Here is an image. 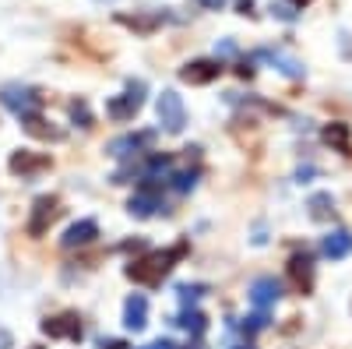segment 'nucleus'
<instances>
[{
    "label": "nucleus",
    "instance_id": "obj_1",
    "mask_svg": "<svg viewBox=\"0 0 352 349\" xmlns=\"http://www.w3.org/2000/svg\"><path fill=\"white\" fill-rule=\"evenodd\" d=\"M184 254H187V244H176L169 251H152V254H144L141 261H131V265L124 268V275L131 282H141V286H159Z\"/></svg>",
    "mask_w": 352,
    "mask_h": 349
},
{
    "label": "nucleus",
    "instance_id": "obj_2",
    "mask_svg": "<svg viewBox=\"0 0 352 349\" xmlns=\"http://www.w3.org/2000/svg\"><path fill=\"white\" fill-rule=\"evenodd\" d=\"M141 106H144V81H127L124 96H113L106 103V116H109V120H116V124H127V120H134V116H138Z\"/></svg>",
    "mask_w": 352,
    "mask_h": 349
},
{
    "label": "nucleus",
    "instance_id": "obj_3",
    "mask_svg": "<svg viewBox=\"0 0 352 349\" xmlns=\"http://www.w3.org/2000/svg\"><path fill=\"white\" fill-rule=\"evenodd\" d=\"M155 113H159V124H162V131H169V134H180V131H184V124H187V109H184V99L176 96L173 89H166V92L159 96V103H155Z\"/></svg>",
    "mask_w": 352,
    "mask_h": 349
},
{
    "label": "nucleus",
    "instance_id": "obj_4",
    "mask_svg": "<svg viewBox=\"0 0 352 349\" xmlns=\"http://www.w3.org/2000/svg\"><path fill=\"white\" fill-rule=\"evenodd\" d=\"M0 103L18 116H28V113H39L43 96L36 89H28V85H4V89H0Z\"/></svg>",
    "mask_w": 352,
    "mask_h": 349
},
{
    "label": "nucleus",
    "instance_id": "obj_5",
    "mask_svg": "<svg viewBox=\"0 0 352 349\" xmlns=\"http://www.w3.org/2000/svg\"><path fill=\"white\" fill-rule=\"evenodd\" d=\"M56 215H60V198L53 194H43L32 201V215H28V237H43V233L56 222Z\"/></svg>",
    "mask_w": 352,
    "mask_h": 349
},
{
    "label": "nucleus",
    "instance_id": "obj_6",
    "mask_svg": "<svg viewBox=\"0 0 352 349\" xmlns=\"http://www.w3.org/2000/svg\"><path fill=\"white\" fill-rule=\"evenodd\" d=\"M159 209H162V191H159L155 180L144 177V184H141V187L131 194V201H127V212L138 215V219H148V215H155Z\"/></svg>",
    "mask_w": 352,
    "mask_h": 349
},
{
    "label": "nucleus",
    "instance_id": "obj_7",
    "mask_svg": "<svg viewBox=\"0 0 352 349\" xmlns=\"http://www.w3.org/2000/svg\"><path fill=\"white\" fill-rule=\"evenodd\" d=\"M278 300H282V282H278L275 275H261V279H254V286H250V304H254L257 310L268 314Z\"/></svg>",
    "mask_w": 352,
    "mask_h": 349
},
{
    "label": "nucleus",
    "instance_id": "obj_8",
    "mask_svg": "<svg viewBox=\"0 0 352 349\" xmlns=\"http://www.w3.org/2000/svg\"><path fill=\"white\" fill-rule=\"evenodd\" d=\"M152 131H141V134H120V138H113L109 145H106V156H113V159H131V156H141V149L144 145H152Z\"/></svg>",
    "mask_w": 352,
    "mask_h": 349
},
{
    "label": "nucleus",
    "instance_id": "obj_9",
    "mask_svg": "<svg viewBox=\"0 0 352 349\" xmlns=\"http://www.w3.org/2000/svg\"><path fill=\"white\" fill-rule=\"evenodd\" d=\"M43 169H50V156L46 152H14L11 156V173L21 180H32L39 177Z\"/></svg>",
    "mask_w": 352,
    "mask_h": 349
},
{
    "label": "nucleus",
    "instance_id": "obj_10",
    "mask_svg": "<svg viewBox=\"0 0 352 349\" xmlns=\"http://www.w3.org/2000/svg\"><path fill=\"white\" fill-rule=\"evenodd\" d=\"M96 237H99V222H96V219H78V222H71V226H67V233L60 237V247H64V251L88 247Z\"/></svg>",
    "mask_w": 352,
    "mask_h": 349
},
{
    "label": "nucleus",
    "instance_id": "obj_11",
    "mask_svg": "<svg viewBox=\"0 0 352 349\" xmlns=\"http://www.w3.org/2000/svg\"><path fill=\"white\" fill-rule=\"evenodd\" d=\"M39 328H43V335H50V339H71V342H78V339H81V321H78V314L46 317V321H43Z\"/></svg>",
    "mask_w": 352,
    "mask_h": 349
},
{
    "label": "nucleus",
    "instance_id": "obj_12",
    "mask_svg": "<svg viewBox=\"0 0 352 349\" xmlns=\"http://www.w3.org/2000/svg\"><path fill=\"white\" fill-rule=\"evenodd\" d=\"M219 74H222L219 61H190L180 67V81H187V85H212Z\"/></svg>",
    "mask_w": 352,
    "mask_h": 349
},
{
    "label": "nucleus",
    "instance_id": "obj_13",
    "mask_svg": "<svg viewBox=\"0 0 352 349\" xmlns=\"http://www.w3.org/2000/svg\"><path fill=\"white\" fill-rule=\"evenodd\" d=\"M289 275H292V286L300 293H310L314 289V257L303 251V254H292L289 257Z\"/></svg>",
    "mask_w": 352,
    "mask_h": 349
},
{
    "label": "nucleus",
    "instance_id": "obj_14",
    "mask_svg": "<svg viewBox=\"0 0 352 349\" xmlns=\"http://www.w3.org/2000/svg\"><path fill=\"white\" fill-rule=\"evenodd\" d=\"M257 61H268L278 74H285V78H303V64L296 61V56H289V53H282V50H257Z\"/></svg>",
    "mask_w": 352,
    "mask_h": 349
},
{
    "label": "nucleus",
    "instance_id": "obj_15",
    "mask_svg": "<svg viewBox=\"0 0 352 349\" xmlns=\"http://www.w3.org/2000/svg\"><path fill=\"white\" fill-rule=\"evenodd\" d=\"M320 251H324V257L331 261H342L352 254V233L349 229H331L324 240H320Z\"/></svg>",
    "mask_w": 352,
    "mask_h": 349
},
{
    "label": "nucleus",
    "instance_id": "obj_16",
    "mask_svg": "<svg viewBox=\"0 0 352 349\" xmlns=\"http://www.w3.org/2000/svg\"><path fill=\"white\" fill-rule=\"evenodd\" d=\"M124 325L131 332H141L144 325H148V300H144L141 293L127 297V304H124Z\"/></svg>",
    "mask_w": 352,
    "mask_h": 349
},
{
    "label": "nucleus",
    "instance_id": "obj_17",
    "mask_svg": "<svg viewBox=\"0 0 352 349\" xmlns=\"http://www.w3.org/2000/svg\"><path fill=\"white\" fill-rule=\"evenodd\" d=\"M21 127H25V134H32V138H39V141H60V138H64V131L53 127L50 120H43L39 113L21 116Z\"/></svg>",
    "mask_w": 352,
    "mask_h": 349
},
{
    "label": "nucleus",
    "instance_id": "obj_18",
    "mask_svg": "<svg viewBox=\"0 0 352 349\" xmlns=\"http://www.w3.org/2000/svg\"><path fill=\"white\" fill-rule=\"evenodd\" d=\"M307 212H310V219H317V222L335 219V198H331V191H314V194L307 198Z\"/></svg>",
    "mask_w": 352,
    "mask_h": 349
},
{
    "label": "nucleus",
    "instance_id": "obj_19",
    "mask_svg": "<svg viewBox=\"0 0 352 349\" xmlns=\"http://www.w3.org/2000/svg\"><path fill=\"white\" fill-rule=\"evenodd\" d=\"M162 21H166V14H162V11H152V14H120V25L134 28V32H141V36L155 32V28H159Z\"/></svg>",
    "mask_w": 352,
    "mask_h": 349
},
{
    "label": "nucleus",
    "instance_id": "obj_20",
    "mask_svg": "<svg viewBox=\"0 0 352 349\" xmlns=\"http://www.w3.org/2000/svg\"><path fill=\"white\" fill-rule=\"evenodd\" d=\"M324 141L338 152H349V124H328L324 127Z\"/></svg>",
    "mask_w": 352,
    "mask_h": 349
},
{
    "label": "nucleus",
    "instance_id": "obj_21",
    "mask_svg": "<svg viewBox=\"0 0 352 349\" xmlns=\"http://www.w3.org/2000/svg\"><path fill=\"white\" fill-rule=\"evenodd\" d=\"M166 180L173 184V191L187 194V191H194V184H197V173H194V169H180V173H169Z\"/></svg>",
    "mask_w": 352,
    "mask_h": 349
},
{
    "label": "nucleus",
    "instance_id": "obj_22",
    "mask_svg": "<svg viewBox=\"0 0 352 349\" xmlns=\"http://www.w3.org/2000/svg\"><path fill=\"white\" fill-rule=\"evenodd\" d=\"M176 325H184V328H187L190 335H201V332H204V314H201V310H190V307H187V310L180 314V321H176Z\"/></svg>",
    "mask_w": 352,
    "mask_h": 349
},
{
    "label": "nucleus",
    "instance_id": "obj_23",
    "mask_svg": "<svg viewBox=\"0 0 352 349\" xmlns=\"http://www.w3.org/2000/svg\"><path fill=\"white\" fill-rule=\"evenodd\" d=\"M176 293H180L184 307H190L194 300H201L204 293H208V286H176Z\"/></svg>",
    "mask_w": 352,
    "mask_h": 349
},
{
    "label": "nucleus",
    "instance_id": "obj_24",
    "mask_svg": "<svg viewBox=\"0 0 352 349\" xmlns=\"http://www.w3.org/2000/svg\"><path fill=\"white\" fill-rule=\"evenodd\" d=\"M261 328H268V314H264V310H257L254 317H247V321H243V332H247V335H254V332H261Z\"/></svg>",
    "mask_w": 352,
    "mask_h": 349
},
{
    "label": "nucleus",
    "instance_id": "obj_25",
    "mask_svg": "<svg viewBox=\"0 0 352 349\" xmlns=\"http://www.w3.org/2000/svg\"><path fill=\"white\" fill-rule=\"evenodd\" d=\"M71 116L81 124V127H92V113H88V106L78 99V103H71Z\"/></svg>",
    "mask_w": 352,
    "mask_h": 349
},
{
    "label": "nucleus",
    "instance_id": "obj_26",
    "mask_svg": "<svg viewBox=\"0 0 352 349\" xmlns=\"http://www.w3.org/2000/svg\"><path fill=\"white\" fill-rule=\"evenodd\" d=\"M99 349H127V342H124V339H102Z\"/></svg>",
    "mask_w": 352,
    "mask_h": 349
},
{
    "label": "nucleus",
    "instance_id": "obj_27",
    "mask_svg": "<svg viewBox=\"0 0 352 349\" xmlns=\"http://www.w3.org/2000/svg\"><path fill=\"white\" fill-rule=\"evenodd\" d=\"M141 349H176V342H169V339H159V342H152V346H141Z\"/></svg>",
    "mask_w": 352,
    "mask_h": 349
},
{
    "label": "nucleus",
    "instance_id": "obj_28",
    "mask_svg": "<svg viewBox=\"0 0 352 349\" xmlns=\"http://www.w3.org/2000/svg\"><path fill=\"white\" fill-rule=\"evenodd\" d=\"M222 4H226V0H201V8H204V11H219Z\"/></svg>",
    "mask_w": 352,
    "mask_h": 349
},
{
    "label": "nucleus",
    "instance_id": "obj_29",
    "mask_svg": "<svg viewBox=\"0 0 352 349\" xmlns=\"http://www.w3.org/2000/svg\"><path fill=\"white\" fill-rule=\"evenodd\" d=\"M219 53H222V56H232V53H236V46H232V43H229V39H226V43H222V46H219Z\"/></svg>",
    "mask_w": 352,
    "mask_h": 349
},
{
    "label": "nucleus",
    "instance_id": "obj_30",
    "mask_svg": "<svg viewBox=\"0 0 352 349\" xmlns=\"http://www.w3.org/2000/svg\"><path fill=\"white\" fill-rule=\"evenodd\" d=\"M236 71H240V78H250V74H254V67H250V64H240Z\"/></svg>",
    "mask_w": 352,
    "mask_h": 349
},
{
    "label": "nucleus",
    "instance_id": "obj_31",
    "mask_svg": "<svg viewBox=\"0 0 352 349\" xmlns=\"http://www.w3.org/2000/svg\"><path fill=\"white\" fill-rule=\"evenodd\" d=\"M0 346H4V349H8V346H11V335H8V332H4V328H0Z\"/></svg>",
    "mask_w": 352,
    "mask_h": 349
},
{
    "label": "nucleus",
    "instance_id": "obj_32",
    "mask_svg": "<svg viewBox=\"0 0 352 349\" xmlns=\"http://www.w3.org/2000/svg\"><path fill=\"white\" fill-rule=\"evenodd\" d=\"M292 4H296V8H303V4H310V0H292Z\"/></svg>",
    "mask_w": 352,
    "mask_h": 349
},
{
    "label": "nucleus",
    "instance_id": "obj_33",
    "mask_svg": "<svg viewBox=\"0 0 352 349\" xmlns=\"http://www.w3.org/2000/svg\"><path fill=\"white\" fill-rule=\"evenodd\" d=\"M240 349H254V346H240Z\"/></svg>",
    "mask_w": 352,
    "mask_h": 349
},
{
    "label": "nucleus",
    "instance_id": "obj_34",
    "mask_svg": "<svg viewBox=\"0 0 352 349\" xmlns=\"http://www.w3.org/2000/svg\"><path fill=\"white\" fill-rule=\"evenodd\" d=\"M32 349H43V346H32Z\"/></svg>",
    "mask_w": 352,
    "mask_h": 349
}]
</instances>
